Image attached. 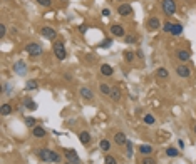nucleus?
I'll return each mask as SVG.
<instances>
[{
	"label": "nucleus",
	"mask_w": 196,
	"mask_h": 164,
	"mask_svg": "<svg viewBox=\"0 0 196 164\" xmlns=\"http://www.w3.org/2000/svg\"><path fill=\"white\" fill-rule=\"evenodd\" d=\"M52 49H54V54H55V57H57L59 60H65L67 52H65V45H64L62 40H55L54 45H52Z\"/></svg>",
	"instance_id": "nucleus-1"
},
{
	"label": "nucleus",
	"mask_w": 196,
	"mask_h": 164,
	"mask_svg": "<svg viewBox=\"0 0 196 164\" xmlns=\"http://www.w3.org/2000/svg\"><path fill=\"white\" fill-rule=\"evenodd\" d=\"M161 7H163V10H164L166 15L176 14V2H174V0H163V2H161Z\"/></svg>",
	"instance_id": "nucleus-2"
},
{
	"label": "nucleus",
	"mask_w": 196,
	"mask_h": 164,
	"mask_svg": "<svg viewBox=\"0 0 196 164\" xmlns=\"http://www.w3.org/2000/svg\"><path fill=\"white\" fill-rule=\"evenodd\" d=\"M25 52L29 55H32V57H37V55L42 54V47L39 44H35V42H30V44L25 45Z\"/></svg>",
	"instance_id": "nucleus-3"
},
{
	"label": "nucleus",
	"mask_w": 196,
	"mask_h": 164,
	"mask_svg": "<svg viewBox=\"0 0 196 164\" xmlns=\"http://www.w3.org/2000/svg\"><path fill=\"white\" fill-rule=\"evenodd\" d=\"M64 156H65V159L69 161V162H72V164H80V157H79V154H77L74 149H65V151H64Z\"/></svg>",
	"instance_id": "nucleus-4"
},
{
	"label": "nucleus",
	"mask_w": 196,
	"mask_h": 164,
	"mask_svg": "<svg viewBox=\"0 0 196 164\" xmlns=\"http://www.w3.org/2000/svg\"><path fill=\"white\" fill-rule=\"evenodd\" d=\"M40 34H42V37H45V39H49V40H55V39H57V32H55L52 27H49V25L42 27V29H40Z\"/></svg>",
	"instance_id": "nucleus-5"
},
{
	"label": "nucleus",
	"mask_w": 196,
	"mask_h": 164,
	"mask_svg": "<svg viewBox=\"0 0 196 164\" xmlns=\"http://www.w3.org/2000/svg\"><path fill=\"white\" fill-rule=\"evenodd\" d=\"M12 69H14V72L17 74V76H25L27 74V64L24 62V60H17Z\"/></svg>",
	"instance_id": "nucleus-6"
},
{
	"label": "nucleus",
	"mask_w": 196,
	"mask_h": 164,
	"mask_svg": "<svg viewBox=\"0 0 196 164\" xmlns=\"http://www.w3.org/2000/svg\"><path fill=\"white\" fill-rule=\"evenodd\" d=\"M51 149H47V147H40L39 151H37V156H39L40 161H44V162H51Z\"/></svg>",
	"instance_id": "nucleus-7"
},
{
	"label": "nucleus",
	"mask_w": 196,
	"mask_h": 164,
	"mask_svg": "<svg viewBox=\"0 0 196 164\" xmlns=\"http://www.w3.org/2000/svg\"><path fill=\"white\" fill-rule=\"evenodd\" d=\"M176 74H178L179 77H183V79H188V77L191 76V69H189L186 64H181V66L176 67Z\"/></svg>",
	"instance_id": "nucleus-8"
},
{
	"label": "nucleus",
	"mask_w": 196,
	"mask_h": 164,
	"mask_svg": "<svg viewBox=\"0 0 196 164\" xmlns=\"http://www.w3.org/2000/svg\"><path fill=\"white\" fill-rule=\"evenodd\" d=\"M109 30H111V34H113L114 37H124L126 35V30H124V27L121 25V24H113Z\"/></svg>",
	"instance_id": "nucleus-9"
},
{
	"label": "nucleus",
	"mask_w": 196,
	"mask_h": 164,
	"mask_svg": "<svg viewBox=\"0 0 196 164\" xmlns=\"http://www.w3.org/2000/svg\"><path fill=\"white\" fill-rule=\"evenodd\" d=\"M117 14H119L121 17H127V15L132 14V7H131L129 4H121L119 7H117Z\"/></svg>",
	"instance_id": "nucleus-10"
},
{
	"label": "nucleus",
	"mask_w": 196,
	"mask_h": 164,
	"mask_svg": "<svg viewBox=\"0 0 196 164\" xmlns=\"http://www.w3.org/2000/svg\"><path fill=\"white\" fill-rule=\"evenodd\" d=\"M161 27V22L158 17H149L148 18V29L151 30V32H154V30H158Z\"/></svg>",
	"instance_id": "nucleus-11"
},
{
	"label": "nucleus",
	"mask_w": 196,
	"mask_h": 164,
	"mask_svg": "<svg viewBox=\"0 0 196 164\" xmlns=\"http://www.w3.org/2000/svg\"><path fill=\"white\" fill-rule=\"evenodd\" d=\"M79 94H80V97L86 99V101H91V99L94 97V92H92V89H89V87H80Z\"/></svg>",
	"instance_id": "nucleus-12"
},
{
	"label": "nucleus",
	"mask_w": 196,
	"mask_h": 164,
	"mask_svg": "<svg viewBox=\"0 0 196 164\" xmlns=\"http://www.w3.org/2000/svg\"><path fill=\"white\" fill-rule=\"evenodd\" d=\"M114 142H116L117 146H126V142H127V137L124 132H116L114 134Z\"/></svg>",
	"instance_id": "nucleus-13"
},
{
	"label": "nucleus",
	"mask_w": 196,
	"mask_h": 164,
	"mask_svg": "<svg viewBox=\"0 0 196 164\" xmlns=\"http://www.w3.org/2000/svg\"><path fill=\"white\" fill-rule=\"evenodd\" d=\"M32 134H34V137H39V139H42V137H45V129L42 127V126H35V127H32Z\"/></svg>",
	"instance_id": "nucleus-14"
},
{
	"label": "nucleus",
	"mask_w": 196,
	"mask_h": 164,
	"mask_svg": "<svg viewBox=\"0 0 196 164\" xmlns=\"http://www.w3.org/2000/svg\"><path fill=\"white\" fill-rule=\"evenodd\" d=\"M101 74H102V76H106V77H111L114 74V69L109 66V64H102V66H101Z\"/></svg>",
	"instance_id": "nucleus-15"
},
{
	"label": "nucleus",
	"mask_w": 196,
	"mask_h": 164,
	"mask_svg": "<svg viewBox=\"0 0 196 164\" xmlns=\"http://www.w3.org/2000/svg\"><path fill=\"white\" fill-rule=\"evenodd\" d=\"M79 141L82 142L84 146H87V144H89V142H91V134H89V132L87 131H82L79 134Z\"/></svg>",
	"instance_id": "nucleus-16"
},
{
	"label": "nucleus",
	"mask_w": 196,
	"mask_h": 164,
	"mask_svg": "<svg viewBox=\"0 0 196 164\" xmlns=\"http://www.w3.org/2000/svg\"><path fill=\"white\" fill-rule=\"evenodd\" d=\"M139 153H141L142 156H149V154L152 153V146L151 144H141V146H139Z\"/></svg>",
	"instance_id": "nucleus-17"
},
{
	"label": "nucleus",
	"mask_w": 196,
	"mask_h": 164,
	"mask_svg": "<svg viewBox=\"0 0 196 164\" xmlns=\"http://www.w3.org/2000/svg\"><path fill=\"white\" fill-rule=\"evenodd\" d=\"M111 99H113L114 102L121 101V89L119 87H113V89H111Z\"/></svg>",
	"instance_id": "nucleus-18"
},
{
	"label": "nucleus",
	"mask_w": 196,
	"mask_h": 164,
	"mask_svg": "<svg viewBox=\"0 0 196 164\" xmlns=\"http://www.w3.org/2000/svg\"><path fill=\"white\" fill-rule=\"evenodd\" d=\"M176 55H178V59L181 60V62H188L189 57H191V54H189L188 50H178V54H176Z\"/></svg>",
	"instance_id": "nucleus-19"
},
{
	"label": "nucleus",
	"mask_w": 196,
	"mask_h": 164,
	"mask_svg": "<svg viewBox=\"0 0 196 164\" xmlns=\"http://www.w3.org/2000/svg\"><path fill=\"white\" fill-rule=\"evenodd\" d=\"M35 89H39V84H37L35 79H30L25 82V91H35Z\"/></svg>",
	"instance_id": "nucleus-20"
},
{
	"label": "nucleus",
	"mask_w": 196,
	"mask_h": 164,
	"mask_svg": "<svg viewBox=\"0 0 196 164\" xmlns=\"http://www.w3.org/2000/svg\"><path fill=\"white\" fill-rule=\"evenodd\" d=\"M99 149L104 151V153H106V151H109V149H111V142H109L107 139H101V141H99Z\"/></svg>",
	"instance_id": "nucleus-21"
},
{
	"label": "nucleus",
	"mask_w": 196,
	"mask_h": 164,
	"mask_svg": "<svg viewBox=\"0 0 196 164\" xmlns=\"http://www.w3.org/2000/svg\"><path fill=\"white\" fill-rule=\"evenodd\" d=\"M173 35H181L183 34V25L181 24H173V30H171Z\"/></svg>",
	"instance_id": "nucleus-22"
},
{
	"label": "nucleus",
	"mask_w": 196,
	"mask_h": 164,
	"mask_svg": "<svg viewBox=\"0 0 196 164\" xmlns=\"http://www.w3.org/2000/svg\"><path fill=\"white\" fill-rule=\"evenodd\" d=\"M111 89L113 87H109L107 84H104V82L99 85V91H101V94H104V95H111Z\"/></svg>",
	"instance_id": "nucleus-23"
},
{
	"label": "nucleus",
	"mask_w": 196,
	"mask_h": 164,
	"mask_svg": "<svg viewBox=\"0 0 196 164\" xmlns=\"http://www.w3.org/2000/svg\"><path fill=\"white\" fill-rule=\"evenodd\" d=\"M134 55L136 54L132 50H126V52H124V60H126L127 64H131L132 60H134Z\"/></svg>",
	"instance_id": "nucleus-24"
},
{
	"label": "nucleus",
	"mask_w": 196,
	"mask_h": 164,
	"mask_svg": "<svg viewBox=\"0 0 196 164\" xmlns=\"http://www.w3.org/2000/svg\"><path fill=\"white\" fill-rule=\"evenodd\" d=\"M60 159H62V157H60V154H59V153H55V151H52V153H51V162L59 164V162H60Z\"/></svg>",
	"instance_id": "nucleus-25"
},
{
	"label": "nucleus",
	"mask_w": 196,
	"mask_h": 164,
	"mask_svg": "<svg viewBox=\"0 0 196 164\" xmlns=\"http://www.w3.org/2000/svg\"><path fill=\"white\" fill-rule=\"evenodd\" d=\"M156 74H158V77H159V79H168V76H169V72H168L164 67H159Z\"/></svg>",
	"instance_id": "nucleus-26"
},
{
	"label": "nucleus",
	"mask_w": 196,
	"mask_h": 164,
	"mask_svg": "<svg viewBox=\"0 0 196 164\" xmlns=\"http://www.w3.org/2000/svg\"><path fill=\"white\" fill-rule=\"evenodd\" d=\"M178 154H179V151L176 147H168L166 149V156H169V157H176Z\"/></svg>",
	"instance_id": "nucleus-27"
},
{
	"label": "nucleus",
	"mask_w": 196,
	"mask_h": 164,
	"mask_svg": "<svg viewBox=\"0 0 196 164\" xmlns=\"http://www.w3.org/2000/svg\"><path fill=\"white\" fill-rule=\"evenodd\" d=\"M0 112H2V116H8V114L12 112V106H10V104H4Z\"/></svg>",
	"instance_id": "nucleus-28"
},
{
	"label": "nucleus",
	"mask_w": 196,
	"mask_h": 164,
	"mask_svg": "<svg viewBox=\"0 0 196 164\" xmlns=\"http://www.w3.org/2000/svg\"><path fill=\"white\" fill-rule=\"evenodd\" d=\"M144 122L148 126H152V124H154V116H152V114H146V116H144Z\"/></svg>",
	"instance_id": "nucleus-29"
},
{
	"label": "nucleus",
	"mask_w": 196,
	"mask_h": 164,
	"mask_svg": "<svg viewBox=\"0 0 196 164\" xmlns=\"http://www.w3.org/2000/svg\"><path fill=\"white\" fill-rule=\"evenodd\" d=\"M25 107H27V109H30V111H35L37 109V104L34 101H30V99H27V101H25Z\"/></svg>",
	"instance_id": "nucleus-30"
},
{
	"label": "nucleus",
	"mask_w": 196,
	"mask_h": 164,
	"mask_svg": "<svg viewBox=\"0 0 196 164\" xmlns=\"http://www.w3.org/2000/svg\"><path fill=\"white\" fill-rule=\"evenodd\" d=\"M35 122L37 121L34 117H25V126L27 127H35Z\"/></svg>",
	"instance_id": "nucleus-31"
},
{
	"label": "nucleus",
	"mask_w": 196,
	"mask_h": 164,
	"mask_svg": "<svg viewBox=\"0 0 196 164\" xmlns=\"http://www.w3.org/2000/svg\"><path fill=\"white\" fill-rule=\"evenodd\" d=\"M141 164H156V161L152 159L151 156H144V157L141 159Z\"/></svg>",
	"instance_id": "nucleus-32"
},
{
	"label": "nucleus",
	"mask_w": 196,
	"mask_h": 164,
	"mask_svg": "<svg viewBox=\"0 0 196 164\" xmlns=\"http://www.w3.org/2000/svg\"><path fill=\"white\" fill-rule=\"evenodd\" d=\"M126 147H127V154H132V151H134V144H132V141H129L127 139V142H126Z\"/></svg>",
	"instance_id": "nucleus-33"
},
{
	"label": "nucleus",
	"mask_w": 196,
	"mask_h": 164,
	"mask_svg": "<svg viewBox=\"0 0 196 164\" xmlns=\"http://www.w3.org/2000/svg\"><path fill=\"white\" fill-rule=\"evenodd\" d=\"M163 30H164V32H168V34H171V30H173V24H171V22H164L163 24Z\"/></svg>",
	"instance_id": "nucleus-34"
},
{
	"label": "nucleus",
	"mask_w": 196,
	"mask_h": 164,
	"mask_svg": "<svg viewBox=\"0 0 196 164\" xmlns=\"http://www.w3.org/2000/svg\"><path fill=\"white\" fill-rule=\"evenodd\" d=\"M104 164H117V161H116V157H114V156H106Z\"/></svg>",
	"instance_id": "nucleus-35"
},
{
	"label": "nucleus",
	"mask_w": 196,
	"mask_h": 164,
	"mask_svg": "<svg viewBox=\"0 0 196 164\" xmlns=\"http://www.w3.org/2000/svg\"><path fill=\"white\" fill-rule=\"evenodd\" d=\"M124 42H126V44H134L136 37L134 35H124Z\"/></svg>",
	"instance_id": "nucleus-36"
},
{
	"label": "nucleus",
	"mask_w": 196,
	"mask_h": 164,
	"mask_svg": "<svg viewBox=\"0 0 196 164\" xmlns=\"http://www.w3.org/2000/svg\"><path fill=\"white\" fill-rule=\"evenodd\" d=\"M37 4H39V5H42V7H51L52 0H37Z\"/></svg>",
	"instance_id": "nucleus-37"
},
{
	"label": "nucleus",
	"mask_w": 196,
	"mask_h": 164,
	"mask_svg": "<svg viewBox=\"0 0 196 164\" xmlns=\"http://www.w3.org/2000/svg\"><path fill=\"white\" fill-rule=\"evenodd\" d=\"M111 45H113V40H111V39H106L104 42L101 44V47H102V49H109Z\"/></svg>",
	"instance_id": "nucleus-38"
},
{
	"label": "nucleus",
	"mask_w": 196,
	"mask_h": 164,
	"mask_svg": "<svg viewBox=\"0 0 196 164\" xmlns=\"http://www.w3.org/2000/svg\"><path fill=\"white\" fill-rule=\"evenodd\" d=\"M5 34H7V27H5L4 24H2V25H0V39H4Z\"/></svg>",
	"instance_id": "nucleus-39"
},
{
	"label": "nucleus",
	"mask_w": 196,
	"mask_h": 164,
	"mask_svg": "<svg viewBox=\"0 0 196 164\" xmlns=\"http://www.w3.org/2000/svg\"><path fill=\"white\" fill-rule=\"evenodd\" d=\"M102 15H104V17H109V15H111V10H109V8H102Z\"/></svg>",
	"instance_id": "nucleus-40"
},
{
	"label": "nucleus",
	"mask_w": 196,
	"mask_h": 164,
	"mask_svg": "<svg viewBox=\"0 0 196 164\" xmlns=\"http://www.w3.org/2000/svg\"><path fill=\"white\" fill-rule=\"evenodd\" d=\"M79 30H80V34L84 35V34L87 32V25H80V27H79Z\"/></svg>",
	"instance_id": "nucleus-41"
},
{
	"label": "nucleus",
	"mask_w": 196,
	"mask_h": 164,
	"mask_svg": "<svg viewBox=\"0 0 196 164\" xmlns=\"http://www.w3.org/2000/svg\"><path fill=\"white\" fill-rule=\"evenodd\" d=\"M193 132H194V134H196V124L193 126Z\"/></svg>",
	"instance_id": "nucleus-42"
},
{
	"label": "nucleus",
	"mask_w": 196,
	"mask_h": 164,
	"mask_svg": "<svg viewBox=\"0 0 196 164\" xmlns=\"http://www.w3.org/2000/svg\"><path fill=\"white\" fill-rule=\"evenodd\" d=\"M65 164H72V162H69V161H67V162H65Z\"/></svg>",
	"instance_id": "nucleus-43"
}]
</instances>
